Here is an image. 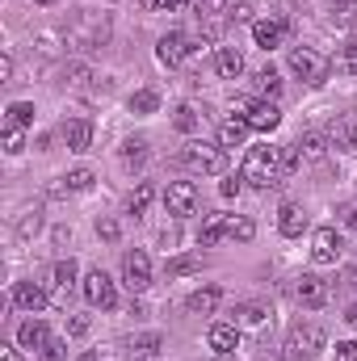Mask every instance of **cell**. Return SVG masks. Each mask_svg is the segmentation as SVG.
<instances>
[{
    "mask_svg": "<svg viewBox=\"0 0 357 361\" xmlns=\"http://www.w3.org/2000/svg\"><path fill=\"white\" fill-rule=\"evenodd\" d=\"M13 302H17L21 311L38 315V311L47 307V290H42L38 281H17V286H13Z\"/></svg>",
    "mask_w": 357,
    "mask_h": 361,
    "instance_id": "cell-16",
    "label": "cell"
},
{
    "mask_svg": "<svg viewBox=\"0 0 357 361\" xmlns=\"http://www.w3.org/2000/svg\"><path fill=\"white\" fill-rule=\"evenodd\" d=\"M8 76H13V59H8V55H4V59H0V85H4V80H8Z\"/></svg>",
    "mask_w": 357,
    "mask_h": 361,
    "instance_id": "cell-48",
    "label": "cell"
},
{
    "mask_svg": "<svg viewBox=\"0 0 357 361\" xmlns=\"http://www.w3.org/2000/svg\"><path fill=\"white\" fill-rule=\"evenodd\" d=\"M294 294H298V302H303V307H311V311H315V307H324V302H328V281H324V277H315V273H303V277H298V286H294Z\"/></svg>",
    "mask_w": 357,
    "mask_h": 361,
    "instance_id": "cell-14",
    "label": "cell"
},
{
    "mask_svg": "<svg viewBox=\"0 0 357 361\" xmlns=\"http://www.w3.org/2000/svg\"><path fill=\"white\" fill-rule=\"evenodd\" d=\"M282 169H286V173H294V169H303V156H298V143H290V147L282 152Z\"/></svg>",
    "mask_w": 357,
    "mask_h": 361,
    "instance_id": "cell-40",
    "label": "cell"
},
{
    "mask_svg": "<svg viewBox=\"0 0 357 361\" xmlns=\"http://www.w3.org/2000/svg\"><path fill=\"white\" fill-rule=\"evenodd\" d=\"M328 25H332V30H353L357 25V0H332Z\"/></svg>",
    "mask_w": 357,
    "mask_h": 361,
    "instance_id": "cell-23",
    "label": "cell"
},
{
    "mask_svg": "<svg viewBox=\"0 0 357 361\" xmlns=\"http://www.w3.org/2000/svg\"><path fill=\"white\" fill-rule=\"evenodd\" d=\"M105 38H109V21L105 17H76L72 30H68V42L76 51H97V47H105Z\"/></svg>",
    "mask_w": 357,
    "mask_h": 361,
    "instance_id": "cell-5",
    "label": "cell"
},
{
    "mask_svg": "<svg viewBox=\"0 0 357 361\" xmlns=\"http://www.w3.org/2000/svg\"><path fill=\"white\" fill-rule=\"evenodd\" d=\"M286 21L282 17H261V21H253V42L261 47V51H273V47H282V38H286Z\"/></svg>",
    "mask_w": 357,
    "mask_h": 361,
    "instance_id": "cell-13",
    "label": "cell"
},
{
    "mask_svg": "<svg viewBox=\"0 0 357 361\" xmlns=\"http://www.w3.org/2000/svg\"><path fill=\"white\" fill-rule=\"evenodd\" d=\"M248 130H253V126H248L244 118H227V122L219 126V147H223V152H227V147H244Z\"/></svg>",
    "mask_w": 357,
    "mask_h": 361,
    "instance_id": "cell-20",
    "label": "cell"
},
{
    "mask_svg": "<svg viewBox=\"0 0 357 361\" xmlns=\"http://www.w3.org/2000/svg\"><path fill=\"white\" fill-rule=\"evenodd\" d=\"M210 349L214 353H236L240 349V328L236 324H210Z\"/></svg>",
    "mask_w": 357,
    "mask_h": 361,
    "instance_id": "cell-19",
    "label": "cell"
},
{
    "mask_svg": "<svg viewBox=\"0 0 357 361\" xmlns=\"http://www.w3.org/2000/svg\"><path fill=\"white\" fill-rule=\"evenodd\" d=\"M189 51H193V47H189V38H185V34H164V38H160V47H156V55H160V63H164V68H181V63L189 59Z\"/></svg>",
    "mask_w": 357,
    "mask_h": 361,
    "instance_id": "cell-15",
    "label": "cell"
},
{
    "mask_svg": "<svg viewBox=\"0 0 357 361\" xmlns=\"http://www.w3.org/2000/svg\"><path fill=\"white\" fill-rule=\"evenodd\" d=\"M219 240H227V214H210V219L202 223V235H198L202 248H214Z\"/></svg>",
    "mask_w": 357,
    "mask_h": 361,
    "instance_id": "cell-27",
    "label": "cell"
},
{
    "mask_svg": "<svg viewBox=\"0 0 357 361\" xmlns=\"http://www.w3.org/2000/svg\"><path fill=\"white\" fill-rule=\"evenodd\" d=\"M164 206H169V214H173V219H189V214H198L202 193H198V185H193V180H173V185L164 189Z\"/></svg>",
    "mask_w": 357,
    "mask_h": 361,
    "instance_id": "cell-6",
    "label": "cell"
},
{
    "mask_svg": "<svg viewBox=\"0 0 357 361\" xmlns=\"http://www.w3.org/2000/svg\"><path fill=\"white\" fill-rule=\"evenodd\" d=\"M72 281H76V261L68 257V261L55 265V286H59V290H72Z\"/></svg>",
    "mask_w": 357,
    "mask_h": 361,
    "instance_id": "cell-37",
    "label": "cell"
},
{
    "mask_svg": "<svg viewBox=\"0 0 357 361\" xmlns=\"http://www.w3.org/2000/svg\"><path fill=\"white\" fill-rule=\"evenodd\" d=\"M63 139H68V152H89L92 126L85 122V118H72V122L63 126Z\"/></svg>",
    "mask_w": 357,
    "mask_h": 361,
    "instance_id": "cell-22",
    "label": "cell"
},
{
    "mask_svg": "<svg viewBox=\"0 0 357 361\" xmlns=\"http://www.w3.org/2000/svg\"><path fill=\"white\" fill-rule=\"evenodd\" d=\"M337 361H357V341H341L337 345Z\"/></svg>",
    "mask_w": 357,
    "mask_h": 361,
    "instance_id": "cell-43",
    "label": "cell"
},
{
    "mask_svg": "<svg viewBox=\"0 0 357 361\" xmlns=\"http://www.w3.org/2000/svg\"><path fill=\"white\" fill-rule=\"evenodd\" d=\"M160 345H164V341H160L156 332L135 336V341H131V357H135V361H156V357H160Z\"/></svg>",
    "mask_w": 357,
    "mask_h": 361,
    "instance_id": "cell-28",
    "label": "cell"
},
{
    "mask_svg": "<svg viewBox=\"0 0 357 361\" xmlns=\"http://www.w3.org/2000/svg\"><path fill=\"white\" fill-rule=\"evenodd\" d=\"M290 68H294V76H298L303 85H324L328 72H332V63H328L320 51H311V47H294V51H290Z\"/></svg>",
    "mask_w": 357,
    "mask_h": 361,
    "instance_id": "cell-4",
    "label": "cell"
},
{
    "mask_svg": "<svg viewBox=\"0 0 357 361\" xmlns=\"http://www.w3.org/2000/svg\"><path fill=\"white\" fill-rule=\"evenodd\" d=\"M337 72H345V76H357V38L341 47V55H337Z\"/></svg>",
    "mask_w": 357,
    "mask_h": 361,
    "instance_id": "cell-34",
    "label": "cell"
},
{
    "mask_svg": "<svg viewBox=\"0 0 357 361\" xmlns=\"http://www.w3.org/2000/svg\"><path fill=\"white\" fill-rule=\"evenodd\" d=\"M38 227H42V219H38V214H34V219H25V223H21V235H34V231H38Z\"/></svg>",
    "mask_w": 357,
    "mask_h": 361,
    "instance_id": "cell-47",
    "label": "cell"
},
{
    "mask_svg": "<svg viewBox=\"0 0 357 361\" xmlns=\"http://www.w3.org/2000/svg\"><path fill=\"white\" fill-rule=\"evenodd\" d=\"M85 298H89V307H101V311H114L118 307V290H114V281H109L105 269H92L85 277Z\"/></svg>",
    "mask_w": 357,
    "mask_h": 361,
    "instance_id": "cell-8",
    "label": "cell"
},
{
    "mask_svg": "<svg viewBox=\"0 0 357 361\" xmlns=\"http://www.w3.org/2000/svg\"><path fill=\"white\" fill-rule=\"evenodd\" d=\"M76 361H101V357H97V353H80Z\"/></svg>",
    "mask_w": 357,
    "mask_h": 361,
    "instance_id": "cell-52",
    "label": "cell"
},
{
    "mask_svg": "<svg viewBox=\"0 0 357 361\" xmlns=\"http://www.w3.org/2000/svg\"><path fill=\"white\" fill-rule=\"evenodd\" d=\"M4 114H8V126H21V130L34 122V105H30V101H13Z\"/></svg>",
    "mask_w": 357,
    "mask_h": 361,
    "instance_id": "cell-33",
    "label": "cell"
},
{
    "mask_svg": "<svg viewBox=\"0 0 357 361\" xmlns=\"http://www.w3.org/2000/svg\"><path fill=\"white\" fill-rule=\"evenodd\" d=\"M298 156H303V164H320V160L328 156V143H324V135L307 130V135L298 139Z\"/></svg>",
    "mask_w": 357,
    "mask_h": 361,
    "instance_id": "cell-24",
    "label": "cell"
},
{
    "mask_svg": "<svg viewBox=\"0 0 357 361\" xmlns=\"http://www.w3.org/2000/svg\"><path fill=\"white\" fill-rule=\"evenodd\" d=\"M324 345H328V332H324V324H315V319H298V324L290 328V336H286L290 361H311Z\"/></svg>",
    "mask_w": 357,
    "mask_h": 361,
    "instance_id": "cell-2",
    "label": "cell"
},
{
    "mask_svg": "<svg viewBox=\"0 0 357 361\" xmlns=\"http://www.w3.org/2000/svg\"><path fill=\"white\" fill-rule=\"evenodd\" d=\"M345 324H349V328H353V332H357V302H353V307H349V311H345Z\"/></svg>",
    "mask_w": 357,
    "mask_h": 361,
    "instance_id": "cell-51",
    "label": "cell"
},
{
    "mask_svg": "<svg viewBox=\"0 0 357 361\" xmlns=\"http://www.w3.org/2000/svg\"><path fill=\"white\" fill-rule=\"evenodd\" d=\"M85 80H89V68H85V63L68 68V85H72V89H85Z\"/></svg>",
    "mask_w": 357,
    "mask_h": 361,
    "instance_id": "cell-41",
    "label": "cell"
},
{
    "mask_svg": "<svg viewBox=\"0 0 357 361\" xmlns=\"http://www.w3.org/2000/svg\"><path fill=\"white\" fill-rule=\"evenodd\" d=\"M214 361H231V353H219V357H214Z\"/></svg>",
    "mask_w": 357,
    "mask_h": 361,
    "instance_id": "cell-54",
    "label": "cell"
},
{
    "mask_svg": "<svg viewBox=\"0 0 357 361\" xmlns=\"http://www.w3.org/2000/svg\"><path fill=\"white\" fill-rule=\"evenodd\" d=\"M122 281H126L131 294H143V290L152 286V261H147L143 248H131V252L122 257Z\"/></svg>",
    "mask_w": 357,
    "mask_h": 361,
    "instance_id": "cell-7",
    "label": "cell"
},
{
    "mask_svg": "<svg viewBox=\"0 0 357 361\" xmlns=\"http://www.w3.org/2000/svg\"><path fill=\"white\" fill-rule=\"evenodd\" d=\"M311 261L315 265H337L341 261V235L332 227H320L315 240H311Z\"/></svg>",
    "mask_w": 357,
    "mask_h": 361,
    "instance_id": "cell-11",
    "label": "cell"
},
{
    "mask_svg": "<svg viewBox=\"0 0 357 361\" xmlns=\"http://www.w3.org/2000/svg\"><path fill=\"white\" fill-rule=\"evenodd\" d=\"M253 235H257V223H253V219H244V214H227V240L248 244Z\"/></svg>",
    "mask_w": 357,
    "mask_h": 361,
    "instance_id": "cell-29",
    "label": "cell"
},
{
    "mask_svg": "<svg viewBox=\"0 0 357 361\" xmlns=\"http://www.w3.org/2000/svg\"><path fill=\"white\" fill-rule=\"evenodd\" d=\"M214 72H219L223 80H240V76H244V55H240L236 47H219V51H214Z\"/></svg>",
    "mask_w": 357,
    "mask_h": 361,
    "instance_id": "cell-18",
    "label": "cell"
},
{
    "mask_svg": "<svg viewBox=\"0 0 357 361\" xmlns=\"http://www.w3.org/2000/svg\"><path fill=\"white\" fill-rule=\"evenodd\" d=\"M17 345H21V349H30V353H38V349H47V345H51V328H47L42 319H25V324L17 328Z\"/></svg>",
    "mask_w": 357,
    "mask_h": 361,
    "instance_id": "cell-17",
    "label": "cell"
},
{
    "mask_svg": "<svg viewBox=\"0 0 357 361\" xmlns=\"http://www.w3.org/2000/svg\"><path fill=\"white\" fill-rule=\"evenodd\" d=\"M198 269H202V257H193V252L169 261V273H173V277H185V273H198Z\"/></svg>",
    "mask_w": 357,
    "mask_h": 361,
    "instance_id": "cell-35",
    "label": "cell"
},
{
    "mask_svg": "<svg viewBox=\"0 0 357 361\" xmlns=\"http://www.w3.org/2000/svg\"><path fill=\"white\" fill-rule=\"evenodd\" d=\"M349 227H353V231H357V210H353V214H349Z\"/></svg>",
    "mask_w": 357,
    "mask_h": 361,
    "instance_id": "cell-53",
    "label": "cell"
},
{
    "mask_svg": "<svg viewBox=\"0 0 357 361\" xmlns=\"http://www.w3.org/2000/svg\"><path fill=\"white\" fill-rule=\"evenodd\" d=\"M240 180H244V177H227L223 185H219V193H223V197H240V189H244Z\"/></svg>",
    "mask_w": 357,
    "mask_h": 361,
    "instance_id": "cell-44",
    "label": "cell"
},
{
    "mask_svg": "<svg viewBox=\"0 0 357 361\" xmlns=\"http://www.w3.org/2000/svg\"><path fill=\"white\" fill-rule=\"evenodd\" d=\"M282 152L277 147H253L248 156H244V173L240 177L248 180L253 189H273V185H282Z\"/></svg>",
    "mask_w": 357,
    "mask_h": 361,
    "instance_id": "cell-1",
    "label": "cell"
},
{
    "mask_svg": "<svg viewBox=\"0 0 357 361\" xmlns=\"http://www.w3.org/2000/svg\"><path fill=\"white\" fill-rule=\"evenodd\" d=\"M219 298H223V290H219V286H202V290H193V294H189V302H185V307H189L193 315H214Z\"/></svg>",
    "mask_w": 357,
    "mask_h": 361,
    "instance_id": "cell-21",
    "label": "cell"
},
{
    "mask_svg": "<svg viewBox=\"0 0 357 361\" xmlns=\"http://www.w3.org/2000/svg\"><path fill=\"white\" fill-rule=\"evenodd\" d=\"M97 235L114 244V240H118V223H114V219H97Z\"/></svg>",
    "mask_w": 357,
    "mask_h": 361,
    "instance_id": "cell-42",
    "label": "cell"
},
{
    "mask_svg": "<svg viewBox=\"0 0 357 361\" xmlns=\"http://www.w3.org/2000/svg\"><path fill=\"white\" fill-rule=\"evenodd\" d=\"M63 180H68V189H72V193H89V189H92V169H72Z\"/></svg>",
    "mask_w": 357,
    "mask_h": 361,
    "instance_id": "cell-36",
    "label": "cell"
},
{
    "mask_svg": "<svg viewBox=\"0 0 357 361\" xmlns=\"http://www.w3.org/2000/svg\"><path fill=\"white\" fill-rule=\"evenodd\" d=\"M0 361H21V357H17V349H8V345H0Z\"/></svg>",
    "mask_w": 357,
    "mask_h": 361,
    "instance_id": "cell-50",
    "label": "cell"
},
{
    "mask_svg": "<svg viewBox=\"0 0 357 361\" xmlns=\"http://www.w3.org/2000/svg\"><path fill=\"white\" fill-rule=\"evenodd\" d=\"M181 164H185L189 173H198V177H219V173L227 169L223 147H219V143H202V139H189V143L181 147Z\"/></svg>",
    "mask_w": 357,
    "mask_h": 361,
    "instance_id": "cell-3",
    "label": "cell"
},
{
    "mask_svg": "<svg viewBox=\"0 0 357 361\" xmlns=\"http://www.w3.org/2000/svg\"><path fill=\"white\" fill-rule=\"evenodd\" d=\"M244 122L253 126V130H277V122H282V109L265 101V97H257V101H244Z\"/></svg>",
    "mask_w": 357,
    "mask_h": 361,
    "instance_id": "cell-9",
    "label": "cell"
},
{
    "mask_svg": "<svg viewBox=\"0 0 357 361\" xmlns=\"http://www.w3.org/2000/svg\"><path fill=\"white\" fill-rule=\"evenodd\" d=\"M198 4H202V13H219V8H223L227 0H198Z\"/></svg>",
    "mask_w": 357,
    "mask_h": 361,
    "instance_id": "cell-49",
    "label": "cell"
},
{
    "mask_svg": "<svg viewBox=\"0 0 357 361\" xmlns=\"http://www.w3.org/2000/svg\"><path fill=\"white\" fill-rule=\"evenodd\" d=\"M231 21H236V25H244V21H253V8H248V4H240V8L231 13Z\"/></svg>",
    "mask_w": 357,
    "mask_h": 361,
    "instance_id": "cell-46",
    "label": "cell"
},
{
    "mask_svg": "<svg viewBox=\"0 0 357 361\" xmlns=\"http://www.w3.org/2000/svg\"><path fill=\"white\" fill-rule=\"evenodd\" d=\"M160 109V92L156 89H139L131 97V114H139V118H147V114H156Z\"/></svg>",
    "mask_w": 357,
    "mask_h": 361,
    "instance_id": "cell-31",
    "label": "cell"
},
{
    "mask_svg": "<svg viewBox=\"0 0 357 361\" xmlns=\"http://www.w3.org/2000/svg\"><path fill=\"white\" fill-rule=\"evenodd\" d=\"M328 139L345 152H357V109H345L328 122Z\"/></svg>",
    "mask_w": 357,
    "mask_h": 361,
    "instance_id": "cell-10",
    "label": "cell"
},
{
    "mask_svg": "<svg viewBox=\"0 0 357 361\" xmlns=\"http://www.w3.org/2000/svg\"><path fill=\"white\" fill-rule=\"evenodd\" d=\"M122 164H126L131 173H139V169L147 164V143H139V139L126 143V147H122Z\"/></svg>",
    "mask_w": 357,
    "mask_h": 361,
    "instance_id": "cell-32",
    "label": "cell"
},
{
    "mask_svg": "<svg viewBox=\"0 0 357 361\" xmlns=\"http://www.w3.org/2000/svg\"><path fill=\"white\" fill-rule=\"evenodd\" d=\"M38 4H55V0H38Z\"/></svg>",
    "mask_w": 357,
    "mask_h": 361,
    "instance_id": "cell-55",
    "label": "cell"
},
{
    "mask_svg": "<svg viewBox=\"0 0 357 361\" xmlns=\"http://www.w3.org/2000/svg\"><path fill=\"white\" fill-rule=\"evenodd\" d=\"M253 85H257V92H261V97H265V101H277V97H282V76H277V72H273V68H261V72H257V80H253Z\"/></svg>",
    "mask_w": 357,
    "mask_h": 361,
    "instance_id": "cell-30",
    "label": "cell"
},
{
    "mask_svg": "<svg viewBox=\"0 0 357 361\" xmlns=\"http://www.w3.org/2000/svg\"><path fill=\"white\" fill-rule=\"evenodd\" d=\"M42 353H47V361H59V357H63V341H55V336H51V345H47Z\"/></svg>",
    "mask_w": 357,
    "mask_h": 361,
    "instance_id": "cell-45",
    "label": "cell"
},
{
    "mask_svg": "<svg viewBox=\"0 0 357 361\" xmlns=\"http://www.w3.org/2000/svg\"><path fill=\"white\" fill-rule=\"evenodd\" d=\"M173 126H177V130H185V135L198 126V114H193V105H177V114H173Z\"/></svg>",
    "mask_w": 357,
    "mask_h": 361,
    "instance_id": "cell-39",
    "label": "cell"
},
{
    "mask_svg": "<svg viewBox=\"0 0 357 361\" xmlns=\"http://www.w3.org/2000/svg\"><path fill=\"white\" fill-rule=\"evenodd\" d=\"M152 202H156V185H152V180H139V185L131 189V197H126V210L139 219V214H147Z\"/></svg>",
    "mask_w": 357,
    "mask_h": 361,
    "instance_id": "cell-25",
    "label": "cell"
},
{
    "mask_svg": "<svg viewBox=\"0 0 357 361\" xmlns=\"http://www.w3.org/2000/svg\"><path fill=\"white\" fill-rule=\"evenodd\" d=\"M4 152H8V156H21V152H25V135H21V126H8V130H4Z\"/></svg>",
    "mask_w": 357,
    "mask_h": 361,
    "instance_id": "cell-38",
    "label": "cell"
},
{
    "mask_svg": "<svg viewBox=\"0 0 357 361\" xmlns=\"http://www.w3.org/2000/svg\"><path fill=\"white\" fill-rule=\"evenodd\" d=\"M307 227H311V219H307V210H303L298 202H286V206L277 210V231H282L286 240H298Z\"/></svg>",
    "mask_w": 357,
    "mask_h": 361,
    "instance_id": "cell-12",
    "label": "cell"
},
{
    "mask_svg": "<svg viewBox=\"0 0 357 361\" xmlns=\"http://www.w3.org/2000/svg\"><path fill=\"white\" fill-rule=\"evenodd\" d=\"M265 319H269L265 302H240L236 307V328H261Z\"/></svg>",
    "mask_w": 357,
    "mask_h": 361,
    "instance_id": "cell-26",
    "label": "cell"
}]
</instances>
